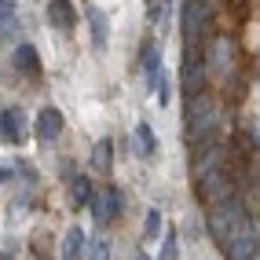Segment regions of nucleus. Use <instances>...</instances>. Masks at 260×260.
<instances>
[{
	"label": "nucleus",
	"instance_id": "nucleus-14",
	"mask_svg": "<svg viewBox=\"0 0 260 260\" xmlns=\"http://www.w3.org/2000/svg\"><path fill=\"white\" fill-rule=\"evenodd\" d=\"M81 256H84V231L70 228L62 238V260H81Z\"/></svg>",
	"mask_w": 260,
	"mask_h": 260
},
{
	"label": "nucleus",
	"instance_id": "nucleus-15",
	"mask_svg": "<svg viewBox=\"0 0 260 260\" xmlns=\"http://www.w3.org/2000/svg\"><path fill=\"white\" fill-rule=\"evenodd\" d=\"M110 165H114V143H110V140H99V143L92 147V169L110 172Z\"/></svg>",
	"mask_w": 260,
	"mask_h": 260
},
{
	"label": "nucleus",
	"instance_id": "nucleus-17",
	"mask_svg": "<svg viewBox=\"0 0 260 260\" xmlns=\"http://www.w3.org/2000/svg\"><path fill=\"white\" fill-rule=\"evenodd\" d=\"M136 140H140V154H143V158H150V154L158 150V143H154V132H150L147 121H140V125H136Z\"/></svg>",
	"mask_w": 260,
	"mask_h": 260
},
{
	"label": "nucleus",
	"instance_id": "nucleus-13",
	"mask_svg": "<svg viewBox=\"0 0 260 260\" xmlns=\"http://www.w3.org/2000/svg\"><path fill=\"white\" fill-rule=\"evenodd\" d=\"M15 66H19L22 74L37 77V74H41V59H37V48H33V44H19V48H15Z\"/></svg>",
	"mask_w": 260,
	"mask_h": 260
},
{
	"label": "nucleus",
	"instance_id": "nucleus-20",
	"mask_svg": "<svg viewBox=\"0 0 260 260\" xmlns=\"http://www.w3.org/2000/svg\"><path fill=\"white\" fill-rule=\"evenodd\" d=\"M161 260H176V231L165 235V249H161Z\"/></svg>",
	"mask_w": 260,
	"mask_h": 260
},
{
	"label": "nucleus",
	"instance_id": "nucleus-8",
	"mask_svg": "<svg viewBox=\"0 0 260 260\" xmlns=\"http://www.w3.org/2000/svg\"><path fill=\"white\" fill-rule=\"evenodd\" d=\"M209 70H216V74H231L235 70V44L228 41V37H220V41H213V48H209Z\"/></svg>",
	"mask_w": 260,
	"mask_h": 260
},
{
	"label": "nucleus",
	"instance_id": "nucleus-12",
	"mask_svg": "<svg viewBox=\"0 0 260 260\" xmlns=\"http://www.w3.org/2000/svg\"><path fill=\"white\" fill-rule=\"evenodd\" d=\"M88 26H92V44H95V48H107V41H110V22H107V15H103L99 8H88Z\"/></svg>",
	"mask_w": 260,
	"mask_h": 260
},
{
	"label": "nucleus",
	"instance_id": "nucleus-1",
	"mask_svg": "<svg viewBox=\"0 0 260 260\" xmlns=\"http://www.w3.org/2000/svg\"><path fill=\"white\" fill-rule=\"evenodd\" d=\"M242 209H238V202H223V205H216L213 209V216H209V235L220 242V249L228 246V238L242 228Z\"/></svg>",
	"mask_w": 260,
	"mask_h": 260
},
{
	"label": "nucleus",
	"instance_id": "nucleus-5",
	"mask_svg": "<svg viewBox=\"0 0 260 260\" xmlns=\"http://www.w3.org/2000/svg\"><path fill=\"white\" fill-rule=\"evenodd\" d=\"M205 22H209V8H205L202 0H187L183 4V37L198 41L205 33Z\"/></svg>",
	"mask_w": 260,
	"mask_h": 260
},
{
	"label": "nucleus",
	"instance_id": "nucleus-2",
	"mask_svg": "<svg viewBox=\"0 0 260 260\" xmlns=\"http://www.w3.org/2000/svg\"><path fill=\"white\" fill-rule=\"evenodd\" d=\"M198 198L205 202V205H223V202H231V180L223 176V169H216V172H205V176H198Z\"/></svg>",
	"mask_w": 260,
	"mask_h": 260
},
{
	"label": "nucleus",
	"instance_id": "nucleus-21",
	"mask_svg": "<svg viewBox=\"0 0 260 260\" xmlns=\"http://www.w3.org/2000/svg\"><path fill=\"white\" fill-rule=\"evenodd\" d=\"M169 92H172V88H169V81H161V77H158V103H161V107L169 103Z\"/></svg>",
	"mask_w": 260,
	"mask_h": 260
},
{
	"label": "nucleus",
	"instance_id": "nucleus-3",
	"mask_svg": "<svg viewBox=\"0 0 260 260\" xmlns=\"http://www.w3.org/2000/svg\"><path fill=\"white\" fill-rule=\"evenodd\" d=\"M223 249L231 260H256V220H242V228L228 238Z\"/></svg>",
	"mask_w": 260,
	"mask_h": 260
},
{
	"label": "nucleus",
	"instance_id": "nucleus-11",
	"mask_svg": "<svg viewBox=\"0 0 260 260\" xmlns=\"http://www.w3.org/2000/svg\"><path fill=\"white\" fill-rule=\"evenodd\" d=\"M19 33V11H15L11 0H0V44L11 41Z\"/></svg>",
	"mask_w": 260,
	"mask_h": 260
},
{
	"label": "nucleus",
	"instance_id": "nucleus-9",
	"mask_svg": "<svg viewBox=\"0 0 260 260\" xmlns=\"http://www.w3.org/2000/svg\"><path fill=\"white\" fill-rule=\"evenodd\" d=\"M48 22L55 29H74V22H77L74 4L70 0H48Z\"/></svg>",
	"mask_w": 260,
	"mask_h": 260
},
{
	"label": "nucleus",
	"instance_id": "nucleus-22",
	"mask_svg": "<svg viewBox=\"0 0 260 260\" xmlns=\"http://www.w3.org/2000/svg\"><path fill=\"white\" fill-rule=\"evenodd\" d=\"M103 256H110V246H107V242H95V249H92V260H103Z\"/></svg>",
	"mask_w": 260,
	"mask_h": 260
},
{
	"label": "nucleus",
	"instance_id": "nucleus-4",
	"mask_svg": "<svg viewBox=\"0 0 260 260\" xmlns=\"http://www.w3.org/2000/svg\"><path fill=\"white\" fill-rule=\"evenodd\" d=\"M88 205H92V216H95L99 223H107V220L121 216V190H117V187H103L99 194L88 198Z\"/></svg>",
	"mask_w": 260,
	"mask_h": 260
},
{
	"label": "nucleus",
	"instance_id": "nucleus-7",
	"mask_svg": "<svg viewBox=\"0 0 260 260\" xmlns=\"http://www.w3.org/2000/svg\"><path fill=\"white\" fill-rule=\"evenodd\" d=\"M37 140L41 143H55L59 136H62V110L59 107H44L41 114H37Z\"/></svg>",
	"mask_w": 260,
	"mask_h": 260
},
{
	"label": "nucleus",
	"instance_id": "nucleus-6",
	"mask_svg": "<svg viewBox=\"0 0 260 260\" xmlns=\"http://www.w3.org/2000/svg\"><path fill=\"white\" fill-rule=\"evenodd\" d=\"M0 136H4L8 143L22 147L29 140V125H26V114L22 110H4L0 114Z\"/></svg>",
	"mask_w": 260,
	"mask_h": 260
},
{
	"label": "nucleus",
	"instance_id": "nucleus-18",
	"mask_svg": "<svg viewBox=\"0 0 260 260\" xmlns=\"http://www.w3.org/2000/svg\"><path fill=\"white\" fill-rule=\"evenodd\" d=\"M70 198H74V205H88V198H92V183H88V176H77V180L70 183Z\"/></svg>",
	"mask_w": 260,
	"mask_h": 260
},
{
	"label": "nucleus",
	"instance_id": "nucleus-19",
	"mask_svg": "<svg viewBox=\"0 0 260 260\" xmlns=\"http://www.w3.org/2000/svg\"><path fill=\"white\" fill-rule=\"evenodd\" d=\"M143 235H147V238H158V235H161V213H158V209H150V213H147Z\"/></svg>",
	"mask_w": 260,
	"mask_h": 260
},
{
	"label": "nucleus",
	"instance_id": "nucleus-10",
	"mask_svg": "<svg viewBox=\"0 0 260 260\" xmlns=\"http://www.w3.org/2000/svg\"><path fill=\"white\" fill-rule=\"evenodd\" d=\"M202 70H205V66H202V62H194L190 55L183 59V92H187V99L202 92V84H205V74H202Z\"/></svg>",
	"mask_w": 260,
	"mask_h": 260
},
{
	"label": "nucleus",
	"instance_id": "nucleus-16",
	"mask_svg": "<svg viewBox=\"0 0 260 260\" xmlns=\"http://www.w3.org/2000/svg\"><path fill=\"white\" fill-rule=\"evenodd\" d=\"M158 70H161V59H158V51L147 44L143 48V77H147V84H158Z\"/></svg>",
	"mask_w": 260,
	"mask_h": 260
},
{
	"label": "nucleus",
	"instance_id": "nucleus-23",
	"mask_svg": "<svg viewBox=\"0 0 260 260\" xmlns=\"http://www.w3.org/2000/svg\"><path fill=\"white\" fill-rule=\"evenodd\" d=\"M8 180H11V169H0V187H4Z\"/></svg>",
	"mask_w": 260,
	"mask_h": 260
}]
</instances>
